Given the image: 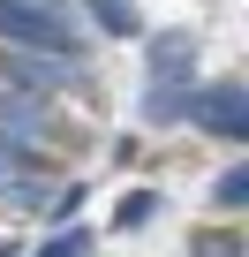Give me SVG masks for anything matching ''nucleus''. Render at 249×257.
Masks as SVG:
<instances>
[{"label": "nucleus", "instance_id": "obj_9", "mask_svg": "<svg viewBox=\"0 0 249 257\" xmlns=\"http://www.w3.org/2000/svg\"><path fill=\"white\" fill-rule=\"evenodd\" d=\"M83 249H91V234H83V227H61V234H53L38 257H83Z\"/></svg>", "mask_w": 249, "mask_h": 257}, {"label": "nucleus", "instance_id": "obj_3", "mask_svg": "<svg viewBox=\"0 0 249 257\" xmlns=\"http://www.w3.org/2000/svg\"><path fill=\"white\" fill-rule=\"evenodd\" d=\"M83 68V53H8V76L23 91H46V83H68Z\"/></svg>", "mask_w": 249, "mask_h": 257}, {"label": "nucleus", "instance_id": "obj_7", "mask_svg": "<svg viewBox=\"0 0 249 257\" xmlns=\"http://www.w3.org/2000/svg\"><path fill=\"white\" fill-rule=\"evenodd\" d=\"M151 212H159V197H151V189H129V197H121V212H113V227L129 234V227H144Z\"/></svg>", "mask_w": 249, "mask_h": 257}, {"label": "nucleus", "instance_id": "obj_4", "mask_svg": "<svg viewBox=\"0 0 249 257\" xmlns=\"http://www.w3.org/2000/svg\"><path fill=\"white\" fill-rule=\"evenodd\" d=\"M189 68H196V46H189V31H166V38H151V83H189Z\"/></svg>", "mask_w": 249, "mask_h": 257}, {"label": "nucleus", "instance_id": "obj_8", "mask_svg": "<svg viewBox=\"0 0 249 257\" xmlns=\"http://www.w3.org/2000/svg\"><path fill=\"white\" fill-rule=\"evenodd\" d=\"M211 197H219V204H226V212H241V197H249V167H226V174H219V189H211Z\"/></svg>", "mask_w": 249, "mask_h": 257}, {"label": "nucleus", "instance_id": "obj_2", "mask_svg": "<svg viewBox=\"0 0 249 257\" xmlns=\"http://www.w3.org/2000/svg\"><path fill=\"white\" fill-rule=\"evenodd\" d=\"M189 121H204L211 137H241V128H249V98H241V83H211V91H196Z\"/></svg>", "mask_w": 249, "mask_h": 257}, {"label": "nucleus", "instance_id": "obj_6", "mask_svg": "<svg viewBox=\"0 0 249 257\" xmlns=\"http://www.w3.org/2000/svg\"><path fill=\"white\" fill-rule=\"evenodd\" d=\"M83 8H91V23H98V31H113V38H136V31H144L136 0H83Z\"/></svg>", "mask_w": 249, "mask_h": 257}, {"label": "nucleus", "instance_id": "obj_5", "mask_svg": "<svg viewBox=\"0 0 249 257\" xmlns=\"http://www.w3.org/2000/svg\"><path fill=\"white\" fill-rule=\"evenodd\" d=\"M189 106H196V83H151L144 91V113L151 121H181Z\"/></svg>", "mask_w": 249, "mask_h": 257}, {"label": "nucleus", "instance_id": "obj_1", "mask_svg": "<svg viewBox=\"0 0 249 257\" xmlns=\"http://www.w3.org/2000/svg\"><path fill=\"white\" fill-rule=\"evenodd\" d=\"M0 38L16 53H76V31L53 0H0Z\"/></svg>", "mask_w": 249, "mask_h": 257}]
</instances>
